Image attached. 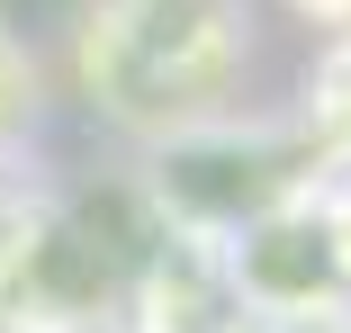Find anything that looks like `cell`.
I'll use <instances>...</instances> for the list:
<instances>
[{
  "instance_id": "obj_1",
  "label": "cell",
  "mask_w": 351,
  "mask_h": 333,
  "mask_svg": "<svg viewBox=\"0 0 351 333\" xmlns=\"http://www.w3.org/2000/svg\"><path fill=\"white\" fill-rule=\"evenodd\" d=\"M261 18L252 0H82L63 27V82L117 145L162 153L252 108Z\"/></svg>"
},
{
  "instance_id": "obj_2",
  "label": "cell",
  "mask_w": 351,
  "mask_h": 333,
  "mask_svg": "<svg viewBox=\"0 0 351 333\" xmlns=\"http://www.w3.org/2000/svg\"><path fill=\"white\" fill-rule=\"evenodd\" d=\"M306 145L324 153V171H351V36H315V63L298 82V108Z\"/></svg>"
},
{
  "instance_id": "obj_3",
  "label": "cell",
  "mask_w": 351,
  "mask_h": 333,
  "mask_svg": "<svg viewBox=\"0 0 351 333\" xmlns=\"http://www.w3.org/2000/svg\"><path fill=\"white\" fill-rule=\"evenodd\" d=\"M36 126H45V63H36V45L10 18H0V189H10V171L27 162Z\"/></svg>"
},
{
  "instance_id": "obj_4",
  "label": "cell",
  "mask_w": 351,
  "mask_h": 333,
  "mask_svg": "<svg viewBox=\"0 0 351 333\" xmlns=\"http://www.w3.org/2000/svg\"><path fill=\"white\" fill-rule=\"evenodd\" d=\"M306 36H351V0H279Z\"/></svg>"
}]
</instances>
